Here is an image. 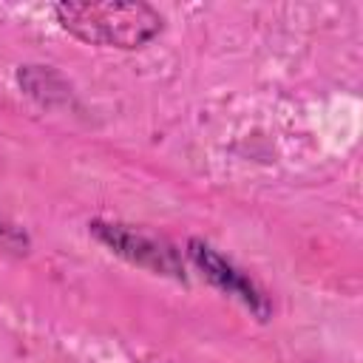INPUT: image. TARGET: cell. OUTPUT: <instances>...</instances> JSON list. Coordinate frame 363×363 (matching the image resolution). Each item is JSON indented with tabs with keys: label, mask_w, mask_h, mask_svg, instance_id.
I'll use <instances>...</instances> for the list:
<instances>
[{
	"label": "cell",
	"mask_w": 363,
	"mask_h": 363,
	"mask_svg": "<svg viewBox=\"0 0 363 363\" xmlns=\"http://www.w3.org/2000/svg\"><path fill=\"white\" fill-rule=\"evenodd\" d=\"M60 26L82 43L105 48H142L162 31V14L147 3L102 0L54 6Z\"/></svg>",
	"instance_id": "obj_1"
},
{
	"label": "cell",
	"mask_w": 363,
	"mask_h": 363,
	"mask_svg": "<svg viewBox=\"0 0 363 363\" xmlns=\"http://www.w3.org/2000/svg\"><path fill=\"white\" fill-rule=\"evenodd\" d=\"M193 258H196V264L221 286V289H227V292H235L244 303H250V306H255V301H258V295L252 292V284H247L230 264H224V258H218L210 247H204V244H193Z\"/></svg>",
	"instance_id": "obj_2"
}]
</instances>
